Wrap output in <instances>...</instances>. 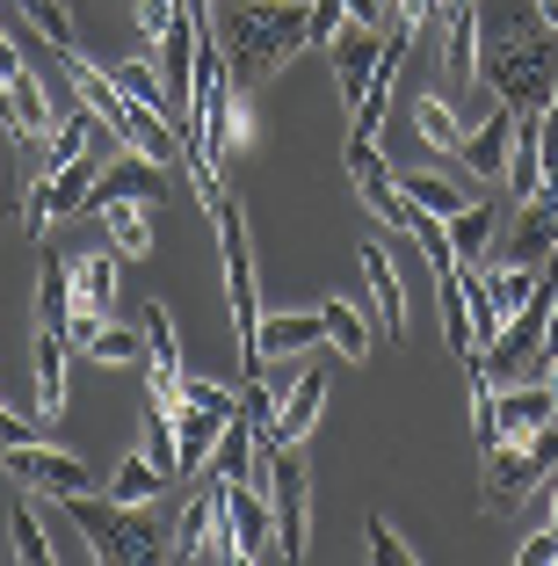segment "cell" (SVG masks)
<instances>
[{"label": "cell", "instance_id": "42", "mask_svg": "<svg viewBox=\"0 0 558 566\" xmlns=\"http://www.w3.org/2000/svg\"><path fill=\"white\" fill-rule=\"evenodd\" d=\"M551 364H558V291H551V313H544V342H537V356H529L523 378H544Z\"/></svg>", "mask_w": 558, "mask_h": 566}, {"label": "cell", "instance_id": "25", "mask_svg": "<svg viewBox=\"0 0 558 566\" xmlns=\"http://www.w3.org/2000/svg\"><path fill=\"white\" fill-rule=\"evenodd\" d=\"M160 175H167V167H152V160H138V153H124V160H109V167L95 175V203H102V197L160 203Z\"/></svg>", "mask_w": 558, "mask_h": 566}, {"label": "cell", "instance_id": "1", "mask_svg": "<svg viewBox=\"0 0 558 566\" xmlns=\"http://www.w3.org/2000/svg\"><path fill=\"white\" fill-rule=\"evenodd\" d=\"M478 87L515 117H537L558 95V30L537 0H478Z\"/></svg>", "mask_w": 558, "mask_h": 566}, {"label": "cell", "instance_id": "7", "mask_svg": "<svg viewBox=\"0 0 558 566\" xmlns=\"http://www.w3.org/2000/svg\"><path fill=\"white\" fill-rule=\"evenodd\" d=\"M348 182H356L362 211H378L385 226H399V233H413V218H421V203L407 197V182H399L392 167H385L378 138H348Z\"/></svg>", "mask_w": 558, "mask_h": 566}, {"label": "cell", "instance_id": "20", "mask_svg": "<svg viewBox=\"0 0 558 566\" xmlns=\"http://www.w3.org/2000/svg\"><path fill=\"white\" fill-rule=\"evenodd\" d=\"M73 356H87V364H146V327H131V319H95V327L73 334Z\"/></svg>", "mask_w": 558, "mask_h": 566}, {"label": "cell", "instance_id": "23", "mask_svg": "<svg viewBox=\"0 0 558 566\" xmlns=\"http://www.w3.org/2000/svg\"><path fill=\"white\" fill-rule=\"evenodd\" d=\"M0 15H15L22 30H30L36 44H51L59 59H66V51H81V44H73V15H66V0H0Z\"/></svg>", "mask_w": 558, "mask_h": 566}, {"label": "cell", "instance_id": "38", "mask_svg": "<svg viewBox=\"0 0 558 566\" xmlns=\"http://www.w3.org/2000/svg\"><path fill=\"white\" fill-rule=\"evenodd\" d=\"M362 552H370L378 566H413V545H407V537H399L385 516H362Z\"/></svg>", "mask_w": 558, "mask_h": 566}, {"label": "cell", "instance_id": "9", "mask_svg": "<svg viewBox=\"0 0 558 566\" xmlns=\"http://www.w3.org/2000/svg\"><path fill=\"white\" fill-rule=\"evenodd\" d=\"M225 523H232V559L246 566L276 559V509L254 480H225Z\"/></svg>", "mask_w": 558, "mask_h": 566}, {"label": "cell", "instance_id": "35", "mask_svg": "<svg viewBox=\"0 0 558 566\" xmlns=\"http://www.w3.org/2000/svg\"><path fill=\"white\" fill-rule=\"evenodd\" d=\"M109 81L124 87V95H131L138 109H160V117H167V87H160V66H152V59H124V66H116Z\"/></svg>", "mask_w": 558, "mask_h": 566}, {"label": "cell", "instance_id": "3", "mask_svg": "<svg viewBox=\"0 0 558 566\" xmlns=\"http://www.w3.org/2000/svg\"><path fill=\"white\" fill-rule=\"evenodd\" d=\"M218 248H225V305H232V342H240V378L262 370V283H254V240H246V211L218 203Z\"/></svg>", "mask_w": 558, "mask_h": 566}, {"label": "cell", "instance_id": "10", "mask_svg": "<svg viewBox=\"0 0 558 566\" xmlns=\"http://www.w3.org/2000/svg\"><path fill=\"white\" fill-rule=\"evenodd\" d=\"M167 552L175 559H232V523H225V480H211L203 494H189V509H181L175 537H167Z\"/></svg>", "mask_w": 558, "mask_h": 566}, {"label": "cell", "instance_id": "36", "mask_svg": "<svg viewBox=\"0 0 558 566\" xmlns=\"http://www.w3.org/2000/svg\"><path fill=\"white\" fill-rule=\"evenodd\" d=\"M8 545H15V559H22V566H51V559H59L51 531L30 516V509H15V516H8Z\"/></svg>", "mask_w": 558, "mask_h": 566}, {"label": "cell", "instance_id": "31", "mask_svg": "<svg viewBox=\"0 0 558 566\" xmlns=\"http://www.w3.org/2000/svg\"><path fill=\"white\" fill-rule=\"evenodd\" d=\"M413 132H421V146H435V153H457L464 146V117L450 109L443 95H421V102H413Z\"/></svg>", "mask_w": 558, "mask_h": 566}, {"label": "cell", "instance_id": "30", "mask_svg": "<svg viewBox=\"0 0 558 566\" xmlns=\"http://www.w3.org/2000/svg\"><path fill=\"white\" fill-rule=\"evenodd\" d=\"M537 283H544V269H529V262L486 269V291H493V305H501V327H508V313H523V305L537 298Z\"/></svg>", "mask_w": 558, "mask_h": 566}, {"label": "cell", "instance_id": "17", "mask_svg": "<svg viewBox=\"0 0 558 566\" xmlns=\"http://www.w3.org/2000/svg\"><path fill=\"white\" fill-rule=\"evenodd\" d=\"M319 407H327V364H297V385L283 392V415H276V429H269L262 443H305L313 421H319Z\"/></svg>", "mask_w": 558, "mask_h": 566}, {"label": "cell", "instance_id": "6", "mask_svg": "<svg viewBox=\"0 0 558 566\" xmlns=\"http://www.w3.org/2000/svg\"><path fill=\"white\" fill-rule=\"evenodd\" d=\"M59 509H66L73 531L87 537V559H109V566H152V559L167 552L160 537H152L146 523L124 509V501H109V494H102V501H95V494H66Z\"/></svg>", "mask_w": 558, "mask_h": 566}, {"label": "cell", "instance_id": "37", "mask_svg": "<svg viewBox=\"0 0 558 566\" xmlns=\"http://www.w3.org/2000/svg\"><path fill=\"white\" fill-rule=\"evenodd\" d=\"M146 458L167 472V480H181V458H175V415H167V407H152V400H146Z\"/></svg>", "mask_w": 558, "mask_h": 566}, {"label": "cell", "instance_id": "5", "mask_svg": "<svg viewBox=\"0 0 558 566\" xmlns=\"http://www.w3.org/2000/svg\"><path fill=\"white\" fill-rule=\"evenodd\" d=\"M551 472H558V421H544L523 443H493L486 458H478V509H486V516H508V509H523Z\"/></svg>", "mask_w": 558, "mask_h": 566}, {"label": "cell", "instance_id": "24", "mask_svg": "<svg viewBox=\"0 0 558 566\" xmlns=\"http://www.w3.org/2000/svg\"><path fill=\"white\" fill-rule=\"evenodd\" d=\"M218 429H225V415H211V407H189V400H181V415H175V458H181V480L211 465Z\"/></svg>", "mask_w": 558, "mask_h": 566}, {"label": "cell", "instance_id": "12", "mask_svg": "<svg viewBox=\"0 0 558 566\" xmlns=\"http://www.w3.org/2000/svg\"><path fill=\"white\" fill-rule=\"evenodd\" d=\"M30 378H36V407H44V415H66V400H73V334L66 327H44V319H36V334H30Z\"/></svg>", "mask_w": 558, "mask_h": 566}, {"label": "cell", "instance_id": "41", "mask_svg": "<svg viewBox=\"0 0 558 566\" xmlns=\"http://www.w3.org/2000/svg\"><path fill=\"white\" fill-rule=\"evenodd\" d=\"M515 566H558V523H544L537 537H523V545H515Z\"/></svg>", "mask_w": 558, "mask_h": 566}, {"label": "cell", "instance_id": "26", "mask_svg": "<svg viewBox=\"0 0 558 566\" xmlns=\"http://www.w3.org/2000/svg\"><path fill=\"white\" fill-rule=\"evenodd\" d=\"M313 342H327L319 313H276V319H262V364H283V356H305Z\"/></svg>", "mask_w": 558, "mask_h": 566}, {"label": "cell", "instance_id": "29", "mask_svg": "<svg viewBox=\"0 0 558 566\" xmlns=\"http://www.w3.org/2000/svg\"><path fill=\"white\" fill-rule=\"evenodd\" d=\"M36 319H44V327H66V319H73L66 254H44V262H36Z\"/></svg>", "mask_w": 558, "mask_h": 566}, {"label": "cell", "instance_id": "21", "mask_svg": "<svg viewBox=\"0 0 558 566\" xmlns=\"http://www.w3.org/2000/svg\"><path fill=\"white\" fill-rule=\"evenodd\" d=\"M362 276H370V298H378L385 342H399V334H407V291H399V269H392V254H385L378 240H362Z\"/></svg>", "mask_w": 558, "mask_h": 566}, {"label": "cell", "instance_id": "8", "mask_svg": "<svg viewBox=\"0 0 558 566\" xmlns=\"http://www.w3.org/2000/svg\"><path fill=\"white\" fill-rule=\"evenodd\" d=\"M116 262H124L116 248L66 254V283H73V319H66V334L95 327V319H116Z\"/></svg>", "mask_w": 558, "mask_h": 566}, {"label": "cell", "instance_id": "34", "mask_svg": "<svg viewBox=\"0 0 558 566\" xmlns=\"http://www.w3.org/2000/svg\"><path fill=\"white\" fill-rule=\"evenodd\" d=\"M399 182H407V197L421 203L428 218H443V226H450V218L464 211V203H472V197H464L457 182H450V175H399Z\"/></svg>", "mask_w": 558, "mask_h": 566}, {"label": "cell", "instance_id": "13", "mask_svg": "<svg viewBox=\"0 0 558 566\" xmlns=\"http://www.w3.org/2000/svg\"><path fill=\"white\" fill-rule=\"evenodd\" d=\"M558 254V182H544L537 197H523V218H515V240L501 262H529V269H551Z\"/></svg>", "mask_w": 558, "mask_h": 566}, {"label": "cell", "instance_id": "44", "mask_svg": "<svg viewBox=\"0 0 558 566\" xmlns=\"http://www.w3.org/2000/svg\"><path fill=\"white\" fill-rule=\"evenodd\" d=\"M8 443H36V429L22 415H8V407H0V450H8Z\"/></svg>", "mask_w": 558, "mask_h": 566}, {"label": "cell", "instance_id": "4", "mask_svg": "<svg viewBox=\"0 0 558 566\" xmlns=\"http://www.w3.org/2000/svg\"><path fill=\"white\" fill-rule=\"evenodd\" d=\"M254 486L276 509V559L313 552V480H305V450L297 443H262L254 450Z\"/></svg>", "mask_w": 558, "mask_h": 566}, {"label": "cell", "instance_id": "33", "mask_svg": "<svg viewBox=\"0 0 558 566\" xmlns=\"http://www.w3.org/2000/svg\"><path fill=\"white\" fill-rule=\"evenodd\" d=\"M319 327H327V342L348 356V364H362V356H370V319H362L356 305L327 298V305H319Z\"/></svg>", "mask_w": 558, "mask_h": 566}, {"label": "cell", "instance_id": "39", "mask_svg": "<svg viewBox=\"0 0 558 566\" xmlns=\"http://www.w3.org/2000/svg\"><path fill=\"white\" fill-rule=\"evenodd\" d=\"M348 15H356V0H313V8H305V36H313V44H334Z\"/></svg>", "mask_w": 558, "mask_h": 566}, {"label": "cell", "instance_id": "14", "mask_svg": "<svg viewBox=\"0 0 558 566\" xmlns=\"http://www.w3.org/2000/svg\"><path fill=\"white\" fill-rule=\"evenodd\" d=\"M544 421H558V392L544 378H523V385H508V392H493V429H501V443H523Z\"/></svg>", "mask_w": 558, "mask_h": 566}, {"label": "cell", "instance_id": "2", "mask_svg": "<svg viewBox=\"0 0 558 566\" xmlns=\"http://www.w3.org/2000/svg\"><path fill=\"white\" fill-rule=\"evenodd\" d=\"M218 44H225L240 87H254V81L291 66L313 36H305V8H297V0H240L225 15V36H218Z\"/></svg>", "mask_w": 558, "mask_h": 566}, {"label": "cell", "instance_id": "11", "mask_svg": "<svg viewBox=\"0 0 558 566\" xmlns=\"http://www.w3.org/2000/svg\"><path fill=\"white\" fill-rule=\"evenodd\" d=\"M8 472H15L22 486H36L44 501H66V494H87V486H95L73 450H51V443H8Z\"/></svg>", "mask_w": 558, "mask_h": 566}, {"label": "cell", "instance_id": "32", "mask_svg": "<svg viewBox=\"0 0 558 566\" xmlns=\"http://www.w3.org/2000/svg\"><path fill=\"white\" fill-rule=\"evenodd\" d=\"M493 211L501 203H464L457 218H450V248H457V262H486V248H493Z\"/></svg>", "mask_w": 558, "mask_h": 566}, {"label": "cell", "instance_id": "19", "mask_svg": "<svg viewBox=\"0 0 558 566\" xmlns=\"http://www.w3.org/2000/svg\"><path fill=\"white\" fill-rule=\"evenodd\" d=\"M443 73L457 87H478V0H450L443 22Z\"/></svg>", "mask_w": 558, "mask_h": 566}, {"label": "cell", "instance_id": "28", "mask_svg": "<svg viewBox=\"0 0 558 566\" xmlns=\"http://www.w3.org/2000/svg\"><path fill=\"white\" fill-rule=\"evenodd\" d=\"M160 486H167V472L152 465L146 450H131V458H124V465L109 472V501H124V509H146V501L160 494Z\"/></svg>", "mask_w": 558, "mask_h": 566}, {"label": "cell", "instance_id": "27", "mask_svg": "<svg viewBox=\"0 0 558 566\" xmlns=\"http://www.w3.org/2000/svg\"><path fill=\"white\" fill-rule=\"evenodd\" d=\"M254 450H262V436L232 415L225 429H218V443H211V480H254Z\"/></svg>", "mask_w": 558, "mask_h": 566}, {"label": "cell", "instance_id": "16", "mask_svg": "<svg viewBox=\"0 0 558 566\" xmlns=\"http://www.w3.org/2000/svg\"><path fill=\"white\" fill-rule=\"evenodd\" d=\"M378 51H385V22H341L334 36V73H341V102L356 109L370 73H378Z\"/></svg>", "mask_w": 558, "mask_h": 566}, {"label": "cell", "instance_id": "22", "mask_svg": "<svg viewBox=\"0 0 558 566\" xmlns=\"http://www.w3.org/2000/svg\"><path fill=\"white\" fill-rule=\"evenodd\" d=\"M124 153H138V160H152V167H175V160H181L175 117H160V109H138V102H131V117H124Z\"/></svg>", "mask_w": 558, "mask_h": 566}, {"label": "cell", "instance_id": "43", "mask_svg": "<svg viewBox=\"0 0 558 566\" xmlns=\"http://www.w3.org/2000/svg\"><path fill=\"white\" fill-rule=\"evenodd\" d=\"M22 138L8 132V124H0V218H8V197H22V182H15V167H8V153H15Z\"/></svg>", "mask_w": 558, "mask_h": 566}, {"label": "cell", "instance_id": "18", "mask_svg": "<svg viewBox=\"0 0 558 566\" xmlns=\"http://www.w3.org/2000/svg\"><path fill=\"white\" fill-rule=\"evenodd\" d=\"M152 211L160 203H138V197H102L95 218H102V240H109L124 262H138V254H152Z\"/></svg>", "mask_w": 558, "mask_h": 566}, {"label": "cell", "instance_id": "15", "mask_svg": "<svg viewBox=\"0 0 558 566\" xmlns=\"http://www.w3.org/2000/svg\"><path fill=\"white\" fill-rule=\"evenodd\" d=\"M508 146H515V109L508 102H493L486 117L478 124H464V167H472L478 182H501V175H508Z\"/></svg>", "mask_w": 558, "mask_h": 566}, {"label": "cell", "instance_id": "40", "mask_svg": "<svg viewBox=\"0 0 558 566\" xmlns=\"http://www.w3.org/2000/svg\"><path fill=\"white\" fill-rule=\"evenodd\" d=\"M131 22L152 36V51H160V36L181 22V0H131Z\"/></svg>", "mask_w": 558, "mask_h": 566}]
</instances>
